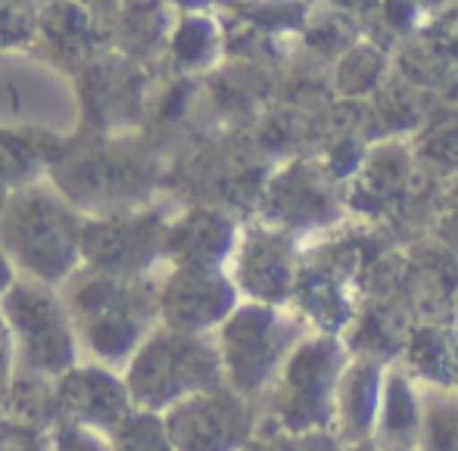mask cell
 I'll return each instance as SVG.
<instances>
[{
  "label": "cell",
  "mask_w": 458,
  "mask_h": 451,
  "mask_svg": "<svg viewBox=\"0 0 458 451\" xmlns=\"http://www.w3.org/2000/svg\"><path fill=\"white\" fill-rule=\"evenodd\" d=\"M399 364L418 386L453 383V324H411Z\"/></svg>",
  "instance_id": "14"
},
{
  "label": "cell",
  "mask_w": 458,
  "mask_h": 451,
  "mask_svg": "<svg viewBox=\"0 0 458 451\" xmlns=\"http://www.w3.org/2000/svg\"><path fill=\"white\" fill-rule=\"evenodd\" d=\"M453 383L458 386V324H453Z\"/></svg>",
  "instance_id": "22"
},
{
  "label": "cell",
  "mask_w": 458,
  "mask_h": 451,
  "mask_svg": "<svg viewBox=\"0 0 458 451\" xmlns=\"http://www.w3.org/2000/svg\"><path fill=\"white\" fill-rule=\"evenodd\" d=\"M125 383L138 408L165 414L178 402L225 383L216 337L159 324L128 361Z\"/></svg>",
  "instance_id": "3"
},
{
  "label": "cell",
  "mask_w": 458,
  "mask_h": 451,
  "mask_svg": "<svg viewBox=\"0 0 458 451\" xmlns=\"http://www.w3.org/2000/svg\"><path fill=\"white\" fill-rule=\"evenodd\" d=\"M421 389V451H458V386Z\"/></svg>",
  "instance_id": "16"
},
{
  "label": "cell",
  "mask_w": 458,
  "mask_h": 451,
  "mask_svg": "<svg viewBox=\"0 0 458 451\" xmlns=\"http://www.w3.org/2000/svg\"><path fill=\"white\" fill-rule=\"evenodd\" d=\"M50 442H54V451H113L106 436L79 427V423H54Z\"/></svg>",
  "instance_id": "19"
},
{
  "label": "cell",
  "mask_w": 458,
  "mask_h": 451,
  "mask_svg": "<svg viewBox=\"0 0 458 451\" xmlns=\"http://www.w3.org/2000/svg\"><path fill=\"white\" fill-rule=\"evenodd\" d=\"M350 451H384V448H377L374 442H362V446H352Z\"/></svg>",
  "instance_id": "23"
},
{
  "label": "cell",
  "mask_w": 458,
  "mask_h": 451,
  "mask_svg": "<svg viewBox=\"0 0 458 451\" xmlns=\"http://www.w3.org/2000/svg\"><path fill=\"white\" fill-rule=\"evenodd\" d=\"M0 209H6V205H4V190H0Z\"/></svg>",
  "instance_id": "25"
},
{
  "label": "cell",
  "mask_w": 458,
  "mask_h": 451,
  "mask_svg": "<svg viewBox=\"0 0 458 451\" xmlns=\"http://www.w3.org/2000/svg\"><path fill=\"white\" fill-rule=\"evenodd\" d=\"M54 405L56 423H79L103 436L134 408L125 377L113 373L106 364L72 367L54 380Z\"/></svg>",
  "instance_id": "9"
},
{
  "label": "cell",
  "mask_w": 458,
  "mask_h": 451,
  "mask_svg": "<svg viewBox=\"0 0 458 451\" xmlns=\"http://www.w3.org/2000/svg\"><path fill=\"white\" fill-rule=\"evenodd\" d=\"M259 421V405L237 396L225 383L197 392L165 411V423L178 451H243Z\"/></svg>",
  "instance_id": "7"
},
{
  "label": "cell",
  "mask_w": 458,
  "mask_h": 451,
  "mask_svg": "<svg viewBox=\"0 0 458 451\" xmlns=\"http://www.w3.org/2000/svg\"><path fill=\"white\" fill-rule=\"evenodd\" d=\"M309 333H315L312 324L293 305L241 302L237 312L216 330L225 386L262 405L281 367Z\"/></svg>",
  "instance_id": "2"
},
{
  "label": "cell",
  "mask_w": 458,
  "mask_h": 451,
  "mask_svg": "<svg viewBox=\"0 0 458 451\" xmlns=\"http://www.w3.org/2000/svg\"><path fill=\"white\" fill-rule=\"evenodd\" d=\"M66 305L79 339L103 364L131 361L159 321V287L144 277L75 271L66 280Z\"/></svg>",
  "instance_id": "1"
},
{
  "label": "cell",
  "mask_w": 458,
  "mask_h": 451,
  "mask_svg": "<svg viewBox=\"0 0 458 451\" xmlns=\"http://www.w3.org/2000/svg\"><path fill=\"white\" fill-rule=\"evenodd\" d=\"M16 367H19L16 339H13L10 324H6L4 312H0V402H6V396H10V386H13V377H16Z\"/></svg>",
  "instance_id": "20"
},
{
  "label": "cell",
  "mask_w": 458,
  "mask_h": 451,
  "mask_svg": "<svg viewBox=\"0 0 458 451\" xmlns=\"http://www.w3.org/2000/svg\"><path fill=\"white\" fill-rule=\"evenodd\" d=\"M421 389L405 373V367L393 361L386 364L384 396H380L371 442L384 451H421Z\"/></svg>",
  "instance_id": "12"
},
{
  "label": "cell",
  "mask_w": 458,
  "mask_h": 451,
  "mask_svg": "<svg viewBox=\"0 0 458 451\" xmlns=\"http://www.w3.org/2000/svg\"><path fill=\"white\" fill-rule=\"evenodd\" d=\"M169 230L157 218H106L85 228L81 255L88 268L113 277H144L159 253H165Z\"/></svg>",
  "instance_id": "10"
},
{
  "label": "cell",
  "mask_w": 458,
  "mask_h": 451,
  "mask_svg": "<svg viewBox=\"0 0 458 451\" xmlns=\"http://www.w3.org/2000/svg\"><path fill=\"white\" fill-rule=\"evenodd\" d=\"M13 283H16V277H13V259L6 255V249L0 246V299L10 293Z\"/></svg>",
  "instance_id": "21"
},
{
  "label": "cell",
  "mask_w": 458,
  "mask_h": 451,
  "mask_svg": "<svg viewBox=\"0 0 458 451\" xmlns=\"http://www.w3.org/2000/svg\"><path fill=\"white\" fill-rule=\"evenodd\" d=\"M85 228L66 203L47 190H25L6 203L0 215V246L35 280L63 283L75 274Z\"/></svg>",
  "instance_id": "5"
},
{
  "label": "cell",
  "mask_w": 458,
  "mask_h": 451,
  "mask_svg": "<svg viewBox=\"0 0 458 451\" xmlns=\"http://www.w3.org/2000/svg\"><path fill=\"white\" fill-rule=\"evenodd\" d=\"M6 324L16 339V371L60 380L79 358V330L63 296L41 280H16L0 299Z\"/></svg>",
  "instance_id": "6"
},
{
  "label": "cell",
  "mask_w": 458,
  "mask_h": 451,
  "mask_svg": "<svg viewBox=\"0 0 458 451\" xmlns=\"http://www.w3.org/2000/svg\"><path fill=\"white\" fill-rule=\"evenodd\" d=\"M243 451H350L340 442L334 430H315V433H290L281 423L262 417L253 439Z\"/></svg>",
  "instance_id": "18"
},
{
  "label": "cell",
  "mask_w": 458,
  "mask_h": 451,
  "mask_svg": "<svg viewBox=\"0 0 458 451\" xmlns=\"http://www.w3.org/2000/svg\"><path fill=\"white\" fill-rule=\"evenodd\" d=\"M241 289L222 271L175 268L159 287V324L172 330L216 337V330L237 312Z\"/></svg>",
  "instance_id": "8"
},
{
  "label": "cell",
  "mask_w": 458,
  "mask_h": 451,
  "mask_svg": "<svg viewBox=\"0 0 458 451\" xmlns=\"http://www.w3.org/2000/svg\"><path fill=\"white\" fill-rule=\"evenodd\" d=\"M453 321L458 324V289H455V296H453Z\"/></svg>",
  "instance_id": "24"
},
{
  "label": "cell",
  "mask_w": 458,
  "mask_h": 451,
  "mask_svg": "<svg viewBox=\"0 0 458 451\" xmlns=\"http://www.w3.org/2000/svg\"><path fill=\"white\" fill-rule=\"evenodd\" d=\"M350 358L344 337L318 330L309 333L281 367L268 396L262 398V417L281 423L290 433L334 430L337 386Z\"/></svg>",
  "instance_id": "4"
},
{
  "label": "cell",
  "mask_w": 458,
  "mask_h": 451,
  "mask_svg": "<svg viewBox=\"0 0 458 451\" xmlns=\"http://www.w3.org/2000/svg\"><path fill=\"white\" fill-rule=\"evenodd\" d=\"M386 364L377 358L352 355L337 386V408H334V433L346 448L371 442L377 421L380 396H384Z\"/></svg>",
  "instance_id": "11"
},
{
  "label": "cell",
  "mask_w": 458,
  "mask_h": 451,
  "mask_svg": "<svg viewBox=\"0 0 458 451\" xmlns=\"http://www.w3.org/2000/svg\"><path fill=\"white\" fill-rule=\"evenodd\" d=\"M113 451H178L172 442L165 414L134 405L119 423L106 433Z\"/></svg>",
  "instance_id": "17"
},
{
  "label": "cell",
  "mask_w": 458,
  "mask_h": 451,
  "mask_svg": "<svg viewBox=\"0 0 458 451\" xmlns=\"http://www.w3.org/2000/svg\"><path fill=\"white\" fill-rule=\"evenodd\" d=\"M228 249L231 234L218 218L191 215L187 221L169 228V234H165V255L175 262V268L218 271Z\"/></svg>",
  "instance_id": "15"
},
{
  "label": "cell",
  "mask_w": 458,
  "mask_h": 451,
  "mask_svg": "<svg viewBox=\"0 0 458 451\" xmlns=\"http://www.w3.org/2000/svg\"><path fill=\"white\" fill-rule=\"evenodd\" d=\"M296 268L277 240H250L237 255L234 283L247 302L287 305L296 289Z\"/></svg>",
  "instance_id": "13"
}]
</instances>
